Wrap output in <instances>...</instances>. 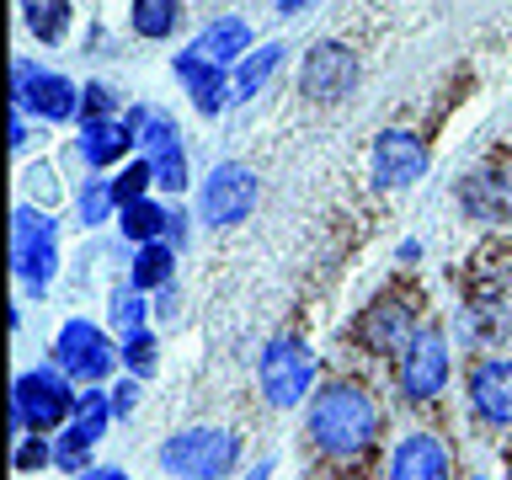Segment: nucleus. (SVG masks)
Masks as SVG:
<instances>
[{
	"label": "nucleus",
	"mask_w": 512,
	"mask_h": 480,
	"mask_svg": "<svg viewBox=\"0 0 512 480\" xmlns=\"http://www.w3.org/2000/svg\"><path fill=\"white\" fill-rule=\"evenodd\" d=\"M112 203H118V198H112V182H86V192H80V219L102 224Z\"/></svg>",
	"instance_id": "28"
},
{
	"label": "nucleus",
	"mask_w": 512,
	"mask_h": 480,
	"mask_svg": "<svg viewBox=\"0 0 512 480\" xmlns=\"http://www.w3.org/2000/svg\"><path fill=\"white\" fill-rule=\"evenodd\" d=\"M310 379H315V358L299 336H283L262 352V390L272 406H299L310 395Z\"/></svg>",
	"instance_id": "6"
},
{
	"label": "nucleus",
	"mask_w": 512,
	"mask_h": 480,
	"mask_svg": "<svg viewBox=\"0 0 512 480\" xmlns=\"http://www.w3.org/2000/svg\"><path fill=\"white\" fill-rule=\"evenodd\" d=\"M374 438H379V411H374V400H368L358 384L331 379V384H320V390L310 395V443L326 459L347 464V459L368 454Z\"/></svg>",
	"instance_id": "1"
},
{
	"label": "nucleus",
	"mask_w": 512,
	"mask_h": 480,
	"mask_svg": "<svg viewBox=\"0 0 512 480\" xmlns=\"http://www.w3.org/2000/svg\"><path fill=\"white\" fill-rule=\"evenodd\" d=\"M43 464H54V448H48L43 438H27L22 448H16V470H43Z\"/></svg>",
	"instance_id": "31"
},
{
	"label": "nucleus",
	"mask_w": 512,
	"mask_h": 480,
	"mask_svg": "<svg viewBox=\"0 0 512 480\" xmlns=\"http://www.w3.org/2000/svg\"><path fill=\"white\" fill-rule=\"evenodd\" d=\"M107 416H112V400H107L102 390H86V395L75 400V432H80L86 443H96V438L107 432Z\"/></svg>",
	"instance_id": "23"
},
{
	"label": "nucleus",
	"mask_w": 512,
	"mask_h": 480,
	"mask_svg": "<svg viewBox=\"0 0 512 480\" xmlns=\"http://www.w3.org/2000/svg\"><path fill=\"white\" fill-rule=\"evenodd\" d=\"M507 464H512V448H507Z\"/></svg>",
	"instance_id": "35"
},
{
	"label": "nucleus",
	"mask_w": 512,
	"mask_h": 480,
	"mask_svg": "<svg viewBox=\"0 0 512 480\" xmlns=\"http://www.w3.org/2000/svg\"><path fill=\"white\" fill-rule=\"evenodd\" d=\"M390 480H454L443 438H432V432H406L390 454Z\"/></svg>",
	"instance_id": "13"
},
{
	"label": "nucleus",
	"mask_w": 512,
	"mask_h": 480,
	"mask_svg": "<svg viewBox=\"0 0 512 480\" xmlns=\"http://www.w3.org/2000/svg\"><path fill=\"white\" fill-rule=\"evenodd\" d=\"M246 43H251V27L240 22V16H224V22L198 32V43H192L187 54L203 59V64H230L235 54H246Z\"/></svg>",
	"instance_id": "16"
},
{
	"label": "nucleus",
	"mask_w": 512,
	"mask_h": 480,
	"mask_svg": "<svg viewBox=\"0 0 512 480\" xmlns=\"http://www.w3.org/2000/svg\"><path fill=\"white\" fill-rule=\"evenodd\" d=\"M54 352H59V368L70 379H86V384H96V379H107V368H112V342L102 336V326H91V320H70V326L59 331V342H54Z\"/></svg>",
	"instance_id": "8"
},
{
	"label": "nucleus",
	"mask_w": 512,
	"mask_h": 480,
	"mask_svg": "<svg viewBox=\"0 0 512 480\" xmlns=\"http://www.w3.org/2000/svg\"><path fill=\"white\" fill-rule=\"evenodd\" d=\"M22 16L43 43H59L70 32V0H22Z\"/></svg>",
	"instance_id": "20"
},
{
	"label": "nucleus",
	"mask_w": 512,
	"mask_h": 480,
	"mask_svg": "<svg viewBox=\"0 0 512 480\" xmlns=\"http://www.w3.org/2000/svg\"><path fill=\"white\" fill-rule=\"evenodd\" d=\"M112 326H118L123 336L144 331V299L128 294V288H118V294H112Z\"/></svg>",
	"instance_id": "26"
},
{
	"label": "nucleus",
	"mask_w": 512,
	"mask_h": 480,
	"mask_svg": "<svg viewBox=\"0 0 512 480\" xmlns=\"http://www.w3.org/2000/svg\"><path fill=\"white\" fill-rule=\"evenodd\" d=\"M166 224H176V219H171L160 203H150V198H139V203H128V208H123V235H128V240H139V246H155Z\"/></svg>",
	"instance_id": "19"
},
{
	"label": "nucleus",
	"mask_w": 512,
	"mask_h": 480,
	"mask_svg": "<svg viewBox=\"0 0 512 480\" xmlns=\"http://www.w3.org/2000/svg\"><path fill=\"white\" fill-rule=\"evenodd\" d=\"M75 86L64 75H43V70H32V64L22 59L16 64V102L22 107H32L38 118H48V123H64V118H75L80 112V102H75Z\"/></svg>",
	"instance_id": "10"
},
{
	"label": "nucleus",
	"mask_w": 512,
	"mask_h": 480,
	"mask_svg": "<svg viewBox=\"0 0 512 480\" xmlns=\"http://www.w3.org/2000/svg\"><path fill=\"white\" fill-rule=\"evenodd\" d=\"M240 459V438L224 427H187L160 443V464L176 480H224Z\"/></svg>",
	"instance_id": "2"
},
{
	"label": "nucleus",
	"mask_w": 512,
	"mask_h": 480,
	"mask_svg": "<svg viewBox=\"0 0 512 480\" xmlns=\"http://www.w3.org/2000/svg\"><path fill=\"white\" fill-rule=\"evenodd\" d=\"M448 379V347L438 331H422L416 342L400 352V395L406 400H432Z\"/></svg>",
	"instance_id": "9"
},
{
	"label": "nucleus",
	"mask_w": 512,
	"mask_h": 480,
	"mask_svg": "<svg viewBox=\"0 0 512 480\" xmlns=\"http://www.w3.org/2000/svg\"><path fill=\"white\" fill-rule=\"evenodd\" d=\"M176 75L187 80V91H192V102H198V112H219V107H224V75H219V64H203V59H192V54H176Z\"/></svg>",
	"instance_id": "18"
},
{
	"label": "nucleus",
	"mask_w": 512,
	"mask_h": 480,
	"mask_svg": "<svg viewBox=\"0 0 512 480\" xmlns=\"http://www.w3.org/2000/svg\"><path fill=\"white\" fill-rule=\"evenodd\" d=\"M128 144H139V134L128 123H86V134H80V155H86V166H112V160L128 155Z\"/></svg>",
	"instance_id": "17"
},
{
	"label": "nucleus",
	"mask_w": 512,
	"mask_h": 480,
	"mask_svg": "<svg viewBox=\"0 0 512 480\" xmlns=\"http://www.w3.org/2000/svg\"><path fill=\"white\" fill-rule=\"evenodd\" d=\"M155 182V166L150 160H134L123 176H112V198H118V208H128V203H139L144 198V187Z\"/></svg>",
	"instance_id": "25"
},
{
	"label": "nucleus",
	"mask_w": 512,
	"mask_h": 480,
	"mask_svg": "<svg viewBox=\"0 0 512 480\" xmlns=\"http://www.w3.org/2000/svg\"><path fill=\"white\" fill-rule=\"evenodd\" d=\"M75 400L70 395V384H64L59 374H48V368H32V374L16 379V390H11V427L16 432H54L64 416H75Z\"/></svg>",
	"instance_id": "4"
},
{
	"label": "nucleus",
	"mask_w": 512,
	"mask_h": 480,
	"mask_svg": "<svg viewBox=\"0 0 512 480\" xmlns=\"http://www.w3.org/2000/svg\"><path fill=\"white\" fill-rule=\"evenodd\" d=\"M256 208V176L246 166H214V176L203 182V198H198V214L203 224H214V230H224V224H240Z\"/></svg>",
	"instance_id": "7"
},
{
	"label": "nucleus",
	"mask_w": 512,
	"mask_h": 480,
	"mask_svg": "<svg viewBox=\"0 0 512 480\" xmlns=\"http://www.w3.org/2000/svg\"><path fill=\"white\" fill-rule=\"evenodd\" d=\"M11 262L32 294H43L54 283V267H59V224L22 203L11 214Z\"/></svg>",
	"instance_id": "3"
},
{
	"label": "nucleus",
	"mask_w": 512,
	"mask_h": 480,
	"mask_svg": "<svg viewBox=\"0 0 512 480\" xmlns=\"http://www.w3.org/2000/svg\"><path fill=\"white\" fill-rule=\"evenodd\" d=\"M358 336H363L368 352H406L416 336H422V326H416V299L406 288H384V294L363 310Z\"/></svg>",
	"instance_id": "5"
},
{
	"label": "nucleus",
	"mask_w": 512,
	"mask_h": 480,
	"mask_svg": "<svg viewBox=\"0 0 512 480\" xmlns=\"http://www.w3.org/2000/svg\"><path fill=\"white\" fill-rule=\"evenodd\" d=\"M299 6H310V0H278V11H283V16H294Z\"/></svg>",
	"instance_id": "34"
},
{
	"label": "nucleus",
	"mask_w": 512,
	"mask_h": 480,
	"mask_svg": "<svg viewBox=\"0 0 512 480\" xmlns=\"http://www.w3.org/2000/svg\"><path fill=\"white\" fill-rule=\"evenodd\" d=\"M112 91L107 86H86V102H80V112H86V123H107L112 118Z\"/></svg>",
	"instance_id": "30"
},
{
	"label": "nucleus",
	"mask_w": 512,
	"mask_h": 480,
	"mask_svg": "<svg viewBox=\"0 0 512 480\" xmlns=\"http://www.w3.org/2000/svg\"><path fill=\"white\" fill-rule=\"evenodd\" d=\"M182 22V0H134V32L139 38H171Z\"/></svg>",
	"instance_id": "21"
},
{
	"label": "nucleus",
	"mask_w": 512,
	"mask_h": 480,
	"mask_svg": "<svg viewBox=\"0 0 512 480\" xmlns=\"http://www.w3.org/2000/svg\"><path fill=\"white\" fill-rule=\"evenodd\" d=\"M134 400H139V384L123 379L118 390H112V416H128V411H134Z\"/></svg>",
	"instance_id": "32"
},
{
	"label": "nucleus",
	"mask_w": 512,
	"mask_h": 480,
	"mask_svg": "<svg viewBox=\"0 0 512 480\" xmlns=\"http://www.w3.org/2000/svg\"><path fill=\"white\" fill-rule=\"evenodd\" d=\"M278 64H283V48H278V43L256 48V54L240 64V75H235V96H256V86H262V80L278 70Z\"/></svg>",
	"instance_id": "24"
},
{
	"label": "nucleus",
	"mask_w": 512,
	"mask_h": 480,
	"mask_svg": "<svg viewBox=\"0 0 512 480\" xmlns=\"http://www.w3.org/2000/svg\"><path fill=\"white\" fill-rule=\"evenodd\" d=\"M123 363L134 368V374H150V368H155V336L150 331L123 336Z\"/></svg>",
	"instance_id": "29"
},
{
	"label": "nucleus",
	"mask_w": 512,
	"mask_h": 480,
	"mask_svg": "<svg viewBox=\"0 0 512 480\" xmlns=\"http://www.w3.org/2000/svg\"><path fill=\"white\" fill-rule=\"evenodd\" d=\"M427 171V144L406 134V128H390L374 144V182L379 187H411L416 176Z\"/></svg>",
	"instance_id": "12"
},
{
	"label": "nucleus",
	"mask_w": 512,
	"mask_h": 480,
	"mask_svg": "<svg viewBox=\"0 0 512 480\" xmlns=\"http://www.w3.org/2000/svg\"><path fill=\"white\" fill-rule=\"evenodd\" d=\"M86 454H91V443H86V438H80V432L70 427V432L59 438V448H54V464H59V470H70V475H86V470H91Z\"/></svg>",
	"instance_id": "27"
},
{
	"label": "nucleus",
	"mask_w": 512,
	"mask_h": 480,
	"mask_svg": "<svg viewBox=\"0 0 512 480\" xmlns=\"http://www.w3.org/2000/svg\"><path fill=\"white\" fill-rule=\"evenodd\" d=\"M75 480H128L123 470H107V464H102V470H86V475H75Z\"/></svg>",
	"instance_id": "33"
},
{
	"label": "nucleus",
	"mask_w": 512,
	"mask_h": 480,
	"mask_svg": "<svg viewBox=\"0 0 512 480\" xmlns=\"http://www.w3.org/2000/svg\"><path fill=\"white\" fill-rule=\"evenodd\" d=\"M470 406L480 422L512 427V363L507 358H491L470 374Z\"/></svg>",
	"instance_id": "14"
},
{
	"label": "nucleus",
	"mask_w": 512,
	"mask_h": 480,
	"mask_svg": "<svg viewBox=\"0 0 512 480\" xmlns=\"http://www.w3.org/2000/svg\"><path fill=\"white\" fill-rule=\"evenodd\" d=\"M299 86L310 91L315 102H336V96H347L352 86H358V59H352L347 48H336V43H320V48H310V59H304Z\"/></svg>",
	"instance_id": "11"
},
{
	"label": "nucleus",
	"mask_w": 512,
	"mask_h": 480,
	"mask_svg": "<svg viewBox=\"0 0 512 480\" xmlns=\"http://www.w3.org/2000/svg\"><path fill=\"white\" fill-rule=\"evenodd\" d=\"M171 246H139V256H134V288H166L171 283Z\"/></svg>",
	"instance_id": "22"
},
{
	"label": "nucleus",
	"mask_w": 512,
	"mask_h": 480,
	"mask_svg": "<svg viewBox=\"0 0 512 480\" xmlns=\"http://www.w3.org/2000/svg\"><path fill=\"white\" fill-rule=\"evenodd\" d=\"M139 144L150 150L155 187L182 192V187H187V155H182V139H176V123H166V118H144V128H139Z\"/></svg>",
	"instance_id": "15"
}]
</instances>
